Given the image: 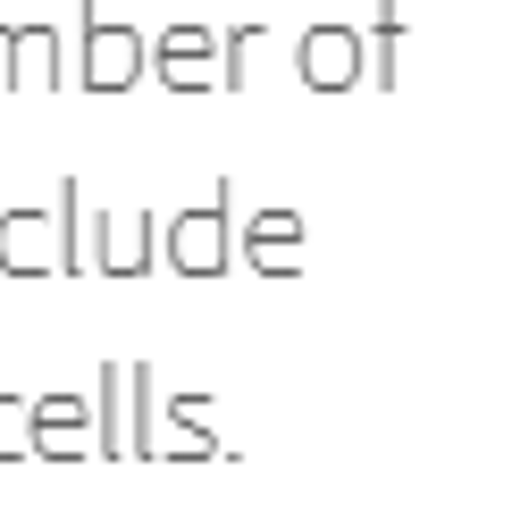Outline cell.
Returning a JSON list of instances; mask_svg holds the SVG:
<instances>
[{
    "mask_svg": "<svg viewBox=\"0 0 512 512\" xmlns=\"http://www.w3.org/2000/svg\"><path fill=\"white\" fill-rule=\"evenodd\" d=\"M294 68H303V84H319V93H345V84L361 76V42L345 26H319L303 51H294Z\"/></svg>",
    "mask_w": 512,
    "mask_h": 512,
    "instance_id": "1",
    "label": "cell"
},
{
    "mask_svg": "<svg viewBox=\"0 0 512 512\" xmlns=\"http://www.w3.org/2000/svg\"><path fill=\"white\" fill-rule=\"evenodd\" d=\"M135 76H143V42L126 26H101L84 42V84H93V93H118V84H135Z\"/></svg>",
    "mask_w": 512,
    "mask_h": 512,
    "instance_id": "2",
    "label": "cell"
},
{
    "mask_svg": "<svg viewBox=\"0 0 512 512\" xmlns=\"http://www.w3.org/2000/svg\"><path fill=\"white\" fill-rule=\"evenodd\" d=\"M227 219H219V210H194V219H177V236H168V261H177V269H194V277H210V269H219L227 261Z\"/></svg>",
    "mask_w": 512,
    "mask_h": 512,
    "instance_id": "3",
    "label": "cell"
},
{
    "mask_svg": "<svg viewBox=\"0 0 512 512\" xmlns=\"http://www.w3.org/2000/svg\"><path fill=\"white\" fill-rule=\"evenodd\" d=\"M42 244H51V227H42L34 210H9V219H0V269H42L51 261Z\"/></svg>",
    "mask_w": 512,
    "mask_h": 512,
    "instance_id": "4",
    "label": "cell"
},
{
    "mask_svg": "<svg viewBox=\"0 0 512 512\" xmlns=\"http://www.w3.org/2000/svg\"><path fill=\"white\" fill-rule=\"evenodd\" d=\"M34 454H84V412H76L68 395H51L34 412Z\"/></svg>",
    "mask_w": 512,
    "mask_h": 512,
    "instance_id": "5",
    "label": "cell"
},
{
    "mask_svg": "<svg viewBox=\"0 0 512 512\" xmlns=\"http://www.w3.org/2000/svg\"><path fill=\"white\" fill-rule=\"evenodd\" d=\"M294 236H303V219H294V210L252 219V261H261V269H294Z\"/></svg>",
    "mask_w": 512,
    "mask_h": 512,
    "instance_id": "6",
    "label": "cell"
},
{
    "mask_svg": "<svg viewBox=\"0 0 512 512\" xmlns=\"http://www.w3.org/2000/svg\"><path fill=\"white\" fill-rule=\"evenodd\" d=\"M160 76H168V84H202V76H210V34H194V26L168 34V42H160Z\"/></svg>",
    "mask_w": 512,
    "mask_h": 512,
    "instance_id": "7",
    "label": "cell"
},
{
    "mask_svg": "<svg viewBox=\"0 0 512 512\" xmlns=\"http://www.w3.org/2000/svg\"><path fill=\"white\" fill-rule=\"evenodd\" d=\"M34 454V403L26 395H0V462Z\"/></svg>",
    "mask_w": 512,
    "mask_h": 512,
    "instance_id": "8",
    "label": "cell"
},
{
    "mask_svg": "<svg viewBox=\"0 0 512 512\" xmlns=\"http://www.w3.org/2000/svg\"><path fill=\"white\" fill-rule=\"evenodd\" d=\"M17 76H42V84H51V34H17Z\"/></svg>",
    "mask_w": 512,
    "mask_h": 512,
    "instance_id": "9",
    "label": "cell"
}]
</instances>
